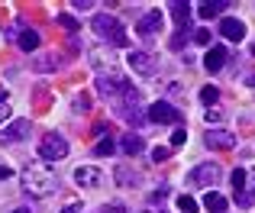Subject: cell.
Instances as JSON below:
<instances>
[{
  "instance_id": "52a82bcc",
  "label": "cell",
  "mask_w": 255,
  "mask_h": 213,
  "mask_svg": "<svg viewBox=\"0 0 255 213\" xmlns=\"http://www.w3.org/2000/svg\"><path fill=\"white\" fill-rule=\"evenodd\" d=\"M217 178H220V168H217V165H197V168L191 171V178H187V181L197 184V188H210V184H217Z\"/></svg>"
},
{
  "instance_id": "836d02e7",
  "label": "cell",
  "mask_w": 255,
  "mask_h": 213,
  "mask_svg": "<svg viewBox=\"0 0 255 213\" xmlns=\"http://www.w3.org/2000/svg\"><path fill=\"white\" fill-rule=\"evenodd\" d=\"M62 213H81V207H78V204H71V207H65Z\"/></svg>"
},
{
  "instance_id": "d4e9b609",
  "label": "cell",
  "mask_w": 255,
  "mask_h": 213,
  "mask_svg": "<svg viewBox=\"0 0 255 213\" xmlns=\"http://www.w3.org/2000/svg\"><path fill=\"white\" fill-rule=\"evenodd\" d=\"M236 204H239V207H246V210H249L252 204H255V194H249V191H239V194H236Z\"/></svg>"
},
{
  "instance_id": "d590c367",
  "label": "cell",
  "mask_w": 255,
  "mask_h": 213,
  "mask_svg": "<svg viewBox=\"0 0 255 213\" xmlns=\"http://www.w3.org/2000/svg\"><path fill=\"white\" fill-rule=\"evenodd\" d=\"M252 55H255V45H252Z\"/></svg>"
},
{
  "instance_id": "7402d4cb",
  "label": "cell",
  "mask_w": 255,
  "mask_h": 213,
  "mask_svg": "<svg viewBox=\"0 0 255 213\" xmlns=\"http://www.w3.org/2000/svg\"><path fill=\"white\" fill-rule=\"evenodd\" d=\"M117 181L123 184V188H129V184L139 181V175H129V168H117Z\"/></svg>"
},
{
  "instance_id": "8fae6325",
  "label": "cell",
  "mask_w": 255,
  "mask_h": 213,
  "mask_svg": "<svg viewBox=\"0 0 255 213\" xmlns=\"http://www.w3.org/2000/svg\"><path fill=\"white\" fill-rule=\"evenodd\" d=\"M204 142L210 145V149H233V145H236V136L226 132V129H207Z\"/></svg>"
},
{
  "instance_id": "83f0119b",
  "label": "cell",
  "mask_w": 255,
  "mask_h": 213,
  "mask_svg": "<svg viewBox=\"0 0 255 213\" xmlns=\"http://www.w3.org/2000/svg\"><path fill=\"white\" fill-rule=\"evenodd\" d=\"M168 155H171V149H168V145H155V149H152V158H155V162H165Z\"/></svg>"
},
{
  "instance_id": "8d00e7d4",
  "label": "cell",
  "mask_w": 255,
  "mask_h": 213,
  "mask_svg": "<svg viewBox=\"0 0 255 213\" xmlns=\"http://www.w3.org/2000/svg\"><path fill=\"white\" fill-rule=\"evenodd\" d=\"M0 101H3V94H0Z\"/></svg>"
},
{
  "instance_id": "e575fe53",
  "label": "cell",
  "mask_w": 255,
  "mask_h": 213,
  "mask_svg": "<svg viewBox=\"0 0 255 213\" xmlns=\"http://www.w3.org/2000/svg\"><path fill=\"white\" fill-rule=\"evenodd\" d=\"M13 213H29V210H26V207H16V210H13Z\"/></svg>"
},
{
  "instance_id": "9c48e42d",
  "label": "cell",
  "mask_w": 255,
  "mask_h": 213,
  "mask_svg": "<svg viewBox=\"0 0 255 213\" xmlns=\"http://www.w3.org/2000/svg\"><path fill=\"white\" fill-rule=\"evenodd\" d=\"M158 29H162V13H155V10H152V13H145V16H139L136 32H139L142 39H152Z\"/></svg>"
},
{
  "instance_id": "7c38bea8",
  "label": "cell",
  "mask_w": 255,
  "mask_h": 213,
  "mask_svg": "<svg viewBox=\"0 0 255 213\" xmlns=\"http://www.w3.org/2000/svg\"><path fill=\"white\" fill-rule=\"evenodd\" d=\"M220 32H223L230 42H243L246 39V26H243V19H236V16H226L223 23H220Z\"/></svg>"
},
{
  "instance_id": "f546056e",
  "label": "cell",
  "mask_w": 255,
  "mask_h": 213,
  "mask_svg": "<svg viewBox=\"0 0 255 213\" xmlns=\"http://www.w3.org/2000/svg\"><path fill=\"white\" fill-rule=\"evenodd\" d=\"M6 119H10V104L0 101V123H6Z\"/></svg>"
},
{
  "instance_id": "4dcf8cb0",
  "label": "cell",
  "mask_w": 255,
  "mask_h": 213,
  "mask_svg": "<svg viewBox=\"0 0 255 213\" xmlns=\"http://www.w3.org/2000/svg\"><path fill=\"white\" fill-rule=\"evenodd\" d=\"M100 213H126V210H123V204H110V207H104Z\"/></svg>"
},
{
  "instance_id": "8992f818",
  "label": "cell",
  "mask_w": 255,
  "mask_h": 213,
  "mask_svg": "<svg viewBox=\"0 0 255 213\" xmlns=\"http://www.w3.org/2000/svg\"><path fill=\"white\" fill-rule=\"evenodd\" d=\"M75 184L78 188H100L104 184V171L97 165H81V168H75Z\"/></svg>"
},
{
  "instance_id": "603a6c76",
  "label": "cell",
  "mask_w": 255,
  "mask_h": 213,
  "mask_svg": "<svg viewBox=\"0 0 255 213\" xmlns=\"http://www.w3.org/2000/svg\"><path fill=\"white\" fill-rule=\"evenodd\" d=\"M230 181H233V191L239 194V191L246 188V171H243V168H236V171H233V178H230Z\"/></svg>"
},
{
  "instance_id": "1f68e13d",
  "label": "cell",
  "mask_w": 255,
  "mask_h": 213,
  "mask_svg": "<svg viewBox=\"0 0 255 213\" xmlns=\"http://www.w3.org/2000/svg\"><path fill=\"white\" fill-rule=\"evenodd\" d=\"M87 106H91V101H87V97H78V101H75V110H87Z\"/></svg>"
},
{
  "instance_id": "2e32d148",
  "label": "cell",
  "mask_w": 255,
  "mask_h": 213,
  "mask_svg": "<svg viewBox=\"0 0 255 213\" xmlns=\"http://www.w3.org/2000/svg\"><path fill=\"white\" fill-rule=\"evenodd\" d=\"M120 145H123V152H126V155H139V152L145 149L142 136H136V132H126V136L120 139Z\"/></svg>"
},
{
  "instance_id": "30bf717a",
  "label": "cell",
  "mask_w": 255,
  "mask_h": 213,
  "mask_svg": "<svg viewBox=\"0 0 255 213\" xmlns=\"http://www.w3.org/2000/svg\"><path fill=\"white\" fill-rule=\"evenodd\" d=\"M226 58H230V52H226V45H213V49L207 52V58H204V68L210 71V75H217V71H223Z\"/></svg>"
},
{
  "instance_id": "484cf974",
  "label": "cell",
  "mask_w": 255,
  "mask_h": 213,
  "mask_svg": "<svg viewBox=\"0 0 255 213\" xmlns=\"http://www.w3.org/2000/svg\"><path fill=\"white\" fill-rule=\"evenodd\" d=\"M178 210L181 213H197V204H194L191 197H178Z\"/></svg>"
},
{
  "instance_id": "44dd1931",
  "label": "cell",
  "mask_w": 255,
  "mask_h": 213,
  "mask_svg": "<svg viewBox=\"0 0 255 213\" xmlns=\"http://www.w3.org/2000/svg\"><path fill=\"white\" fill-rule=\"evenodd\" d=\"M52 65H58V55H39L36 58V71H55Z\"/></svg>"
},
{
  "instance_id": "ac0fdd59",
  "label": "cell",
  "mask_w": 255,
  "mask_h": 213,
  "mask_svg": "<svg viewBox=\"0 0 255 213\" xmlns=\"http://www.w3.org/2000/svg\"><path fill=\"white\" fill-rule=\"evenodd\" d=\"M226 0H217V3H200V16H217V13H223L226 10Z\"/></svg>"
},
{
  "instance_id": "5b68a950",
  "label": "cell",
  "mask_w": 255,
  "mask_h": 213,
  "mask_svg": "<svg viewBox=\"0 0 255 213\" xmlns=\"http://www.w3.org/2000/svg\"><path fill=\"white\" fill-rule=\"evenodd\" d=\"M145 116H149L152 123H158V126H168V123H178V119H181V113L174 110L171 104L158 101V104H152V106H149V113H145Z\"/></svg>"
},
{
  "instance_id": "277c9868",
  "label": "cell",
  "mask_w": 255,
  "mask_h": 213,
  "mask_svg": "<svg viewBox=\"0 0 255 213\" xmlns=\"http://www.w3.org/2000/svg\"><path fill=\"white\" fill-rule=\"evenodd\" d=\"M29 136V119H10V123L0 129V145H13V142H23Z\"/></svg>"
},
{
  "instance_id": "f1b7e54d",
  "label": "cell",
  "mask_w": 255,
  "mask_h": 213,
  "mask_svg": "<svg viewBox=\"0 0 255 213\" xmlns=\"http://www.w3.org/2000/svg\"><path fill=\"white\" fill-rule=\"evenodd\" d=\"M187 142V132L184 129H174L171 132V149H178V145H184Z\"/></svg>"
},
{
  "instance_id": "6da1fadb",
  "label": "cell",
  "mask_w": 255,
  "mask_h": 213,
  "mask_svg": "<svg viewBox=\"0 0 255 213\" xmlns=\"http://www.w3.org/2000/svg\"><path fill=\"white\" fill-rule=\"evenodd\" d=\"M55 188H58V175H55V171H49L45 165H29V168L23 171V191H26V194L49 197Z\"/></svg>"
},
{
  "instance_id": "9a60e30c",
  "label": "cell",
  "mask_w": 255,
  "mask_h": 213,
  "mask_svg": "<svg viewBox=\"0 0 255 213\" xmlns=\"http://www.w3.org/2000/svg\"><path fill=\"white\" fill-rule=\"evenodd\" d=\"M204 207H207V213H226V197L223 194H217V191H207V197H204Z\"/></svg>"
},
{
  "instance_id": "4fadbf2b",
  "label": "cell",
  "mask_w": 255,
  "mask_h": 213,
  "mask_svg": "<svg viewBox=\"0 0 255 213\" xmlns=\"http://www.w3.org/2000/svg\"><path fill=\"white\" fill-rule=\"evenodd\" d=\"M129 68L139 71V75H152V71H155V55H149V52H132Z\"/></svg>"
},
{
  "instance_id": "ffe728a7",
  "label": "cell",
  "mask_w": 255,
  "mask_h": 213,
  "mask_svg": "<svg viewBox=\"0 0 255 213\" xmlns=\"http://www.w3.org/2000/svg\"><path fill=\"white\" fill-rule=\"evenodd\" d=\"M200 101H204L207 106H213V104L220 101V91L213 88V84H207V88H200Z\"/></svg>"
},
{
  "instance_id": "4316f807",
  "label": "cell",
  "mask_w": 255,
  "mask_h": 213,
  "mask_svg": "<svg viewBox=\"0 0 255 213\" xmlns=\"http://www.w3.org/2000/svg\"><path fill=\"white\" fill-rule=\"evenodd\" d=\"M194 42H197V45H210V29H207V26H200V29L194 32Z\"/></svg>"
},
{
  "instance_id": "3957f363",
  "label": "cell",
  "mask_w": 255,
  "mask_h": 213,
  "mask_svg": "<svg viewBox=\"0 0 255 213\" xmlns=\"http://www.w3.org/2000/svg\"><path fill=\"white\" fill-rule=\"evenodd\" d=\"M68 142H65V136H58V132H45L42 142H39V155L45 158V162H62V158H68Z\"/></svg>"
},
{
  "instance_id": "ba28073f",
  "label": "cell",
  "mask_w": 255,
  "mask_h": 213,
  "mask_svg": "<svg viewBox=\"0 0 255 213\" xmlns=\"http://www.w3.org/2000/svg\"><path fill=\"white\" fill-rule=\"evenodd\" d=\"M97 91L104 97H113V94H129V81L126 78H97Z\"/></svg>"
},
{
  "instance_id": "d6a6232c",
  "label": "cell",
  "mask_w": 255,
  "mask_h": 213,
  "mask_svg": "<svg viewBox=\"0 0 255 213\" xmlns=\"http://www.w3.org/2000/svg\"><path fill=\"white\" fill-rule=\"evenodd\" d=\"M10 175H13V171H10V165H0V181H6Z\"/></svg>"
},
{
  "instance_id": "d6986e66",
  "label": "cell",
  "mask_w": 255,
  "mask_h": 213,
  "mask_svg": "<svg viewBox=\"0 0 255 213\" xmlns=\"http://www.w3.org/2000/svg\"><path fill=\"white\" fill-rule=\"evenodd\" d=\"M113 149H117V145H113L110 136H100L97 145H94V152H97V155H113Z\"/></svg>"
},
{
  "instance_id": "cb8c5ba5",
  "label": "cell",
  "mask_w": 255,
  "mask_h": 213,
  "mask_svg": "<svg viewBox=\"0 0 255 213\" xmlns=\"http://www.w3.org/2000/svg\"><path fill=\"white\" fill-rule=\"evenodd\" d=\"M58 23H62V29H68V32L78 29V19L71 16V13H62V16H58Z\"/></svg>"
},
{
  "instance_id": "5bb4252c",
  "label": "cell",
  "mask_w": 255,
  "mask_h": 213,
  "mask_svg": "<svg viewBox=\"0 0 255 213\" xmlns=\"http://www.w3.org/2000/svg\"><path fill=\"white\" fill-rule=\"evenodd\" d=\"M16 45H19L23 52L39 49V32H36V29H29V26H23V29L16 32Z\"/></svg>"
},
{
  "instance_id": "e0dca14e",
  "label": "cell",
  "mask_w": 255,
  "mask_h": 213,
  "mask_svg": "<svg viewBox=\"0 0 255 213\" xmlns=\"http://www.w3.org/2000/svg\"><path fill=\"white\" fill-rule=\"evenodd\" d=\"M171 13H174V19H178L181 29H187V23H191V3H181V0H174V3H171Z\"/></svg>"
},
{
  "instance_id": "7a4b0ae2",
  "label": "cell",
  "mask_w": 255,
  "mask_h": 213,
  "mask_svg": "<svg viewBox=\"0 0 255 213\" xmlns=\"http://www.w3.org/2000/svg\"><path fill=\"white\" fill-rule=\"evenodd\" d=\"M94 32H97L100 39H110L113 45H129L126 29L120 26L117 16H110V13H100V16H94Z\"/></svg>"
}]
</instances>
